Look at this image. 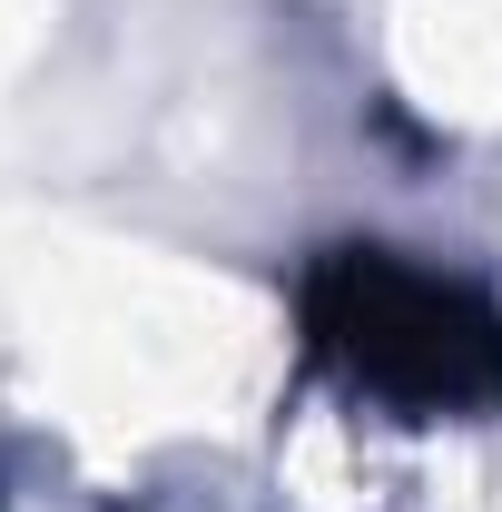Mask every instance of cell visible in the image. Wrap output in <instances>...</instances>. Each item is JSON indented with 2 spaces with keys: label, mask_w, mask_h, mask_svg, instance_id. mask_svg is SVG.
Returning <instances> with one entry per match:
<instances>
[{
  "label": "cell",
  "mask_w": 502,
  "mask_h": 512,
  "mask_svg": "<svg viewBox=\"0 0 502 512\" xmlns=\"http://www.w3.org/2000/svg\"><path fill=\"white\" fill-rule=\"evenodd\" d=\"M306 325H315V355H335L375 394H404V404L502 394V316L384 247L325 256L306 286Z\"/></svg>",
  "instance_id": "1"
}]
</instances>
